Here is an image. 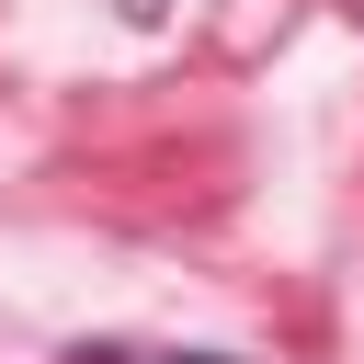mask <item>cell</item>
Returning <instances> with one entry per match:
<instances>
[{
    "label": "cell",
    "mask_w": 364,
    "mask_h": 364,
    "mask_svg": "<svg viewBox=\"0 0 364 364\" xmlns=\"http://www.w3.org/2000/svg\"><path fill=\"white\" fill-rule=\"evenodd\" d=\"M57 364H228V353H136V341H80Z\"/></svg>",
    "instance_id": "1"
},
{
    "label": "cell",
    "mask_w": 364,
    "mask_h": 364,
    "mask_svg": "<svg viewBox=\"0 0 364 364\" xmlns=\"http://www.w3.org/2000/svg\"><path fill=\"white\" fill-rule=\"evenodd\" d=\"M330 11H353V23H364V0H330Z\"/></svg>",
    "instance_id": "2"
}]
</instances>
